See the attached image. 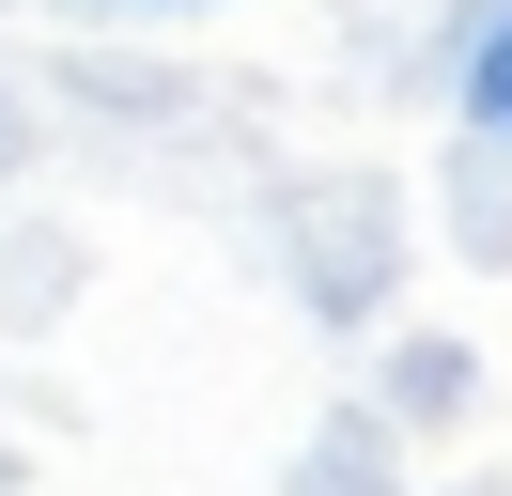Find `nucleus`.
<instances>
[{
  "label": "nucleus",
  "mask_w": 512,
  "mask_h": 496,
  "mask_svg": "<svg viewBox=\"0 0 512 496\" xmlns=\"http://www.w3.org/2000/svg\"><path fill=\"white\" fill-rule=\"evenodd\" d=\"M466 109L512 140V0H481V16H466Z\"/></svg>",
  "instance_id": "obj_1"
}]
</instances>
